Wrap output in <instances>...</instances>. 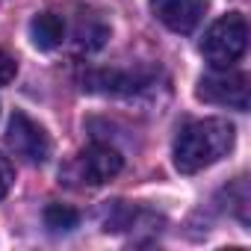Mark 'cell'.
Here are the masks:
<instances>
[{
	"label": "cell",
	"instance_id": "6da1fadb",
	"mask_svg": "<svg viewBox=\"0 0 251 251\" xmlns=\"http://www.w3.org/2000/svg\"><path fill=\"white\" fill-rule=\"evenodd\" d=\"M236 130L227 118L189 121L175 139V169L180 175H198L233 151Z\"/></svg>",
	"mask_w": 251,
	"mask_h": 251
},
{
	"label": "cell",
	"instance_id": "7a4b0ae2",
	"mask_svg": "<svg viewBox=\"0 0 251 251\" xmlns=\"http://www.w3.org/2000/svg\"><path fill=\"white\" fill-rule=\"evenodd\" d=\"M248 48V21L239 12H227L219 18L201 39V53L213 68H230L242 59Z\"/></svg>",
	"mask_w": 251,
	"mask_h": 251
},
{
	"label": "cell",
	"instance_id": "3957f363",
	"mask_svg": "<svg viewBox=\"0 0 251 251\" xmlns=\"http://www.w3.org/2000/svg\"><path fill=\"white\" fill-rule=\"evenodd\" d=\"M6 145L15 157H21L30 166H42L50 157V136L39 121H33L27 112L15 109L9 118V130H6Z\"/></svg>",
	"mask_w": 251,
	"mask_h": 251
},
{
	"label": "cell",
	"instance_id": "277c9868",
	"mask_svg": "<svg viewBox=\"0 0 251 251\" xmlns=\"http://www.w3.org/2000/svg\"><path fill=\"white\" fill-rule=\"evenodd\" d=\"M121 166H124V160L115 148H109L103 142H92L74 157V163L68 166V177L80 180L83 186H100V183L112 180L121 172Z\"/></svg>",
	"mask_w": 251,
	"mask_h": 251
},
{
	"label": "cell",
	"instance_id": "5b68a950",
	"mask_svg": "<svg viewBox=\"0 0 251 251\" xmlns=\"http://www.w3.org/2000/svg\"><path fill=\"white\" fill-rule=\"evenodd\" d=\"M195 95L201 100H207V103H216V106L248 109V77L242 71L216 68L213 74H204L198 80Z\"/></svg>",
	"mask_w": 251,
	"mask_h": 251
},
{
	"label": "cell",
	"instance_id": "8992f818",
	"mask_svg": "<svg viewBox=\"0 0 251 251\" xmlns=\"http://www.w3.org/2000/svg\"><path fill=\"white\" fill-rule=\"evenodd\" d=\"M151 12L172 33L186 36L201 24V18L207 12V0H151Z\"/></svg>",
	"mask_w": 251,
	"mask_h": 251
},
{
	"label": "cell",
	"instance_id": "52a82bcc",
	"mask_svg": "<svg viewBox=\"0 0 251 251\" xmlns=\"http://www.w3.org/2000/svg\"><path fill=\"white\" fill-rule=\"evenodd\" d=\"M148 80L142 74H133V71H95L86 77V86L89 92H103V95H130V92H139Z\"/></svg>",
	"mask_w": 251,
	"mask_h": 251
},
{
	"label": "cell",
	"instance_id": "ba28073f",
	"mask_svg": "<svg viewBox=\"0 0 251 251\" xmlns=\"http://www.w3.org/2000/svg\"><path fill=\"white\" fill-rule=\"evenodd\" d=\"M109 39V24L95 9H80L74 18V42L80 50H98Z\"/></svg>",
	"mask_w": 251,
	"mask_h": 251
},
{
	"label": "cell",
	"instance_id": "9c48e42d",
	"mask_svg": "<svg viewBox=\"0 0 251 251\" xmlns=\"http://www.w3.org/2000/svg\"><path fill=\"white\" fill-rule=\"evenodd\" d=\"M30 39L39 50H53L65 39V21L56 12H42L30 21Z\"/></svg>",
	"mask_w": 251,
	"mask_h": 251
},
{
	"label": "cell",
	"instance_id": "30bf717a",
	"mask_svg": "<svg viewBox=\"0 0 251 251\" xmlns=\"http://www.w3.org/2000/svg\"><path fill=\"white\" fill-rule=\"evenodd\" d=\"M77 222H80V216L68 204H48L45 207V227L50 233H68L77 227Z\"/></svg>",
	"mask_w": 251,
	"mask_h": 251
},
{
	"label": "cell",
	"instance_id": "8fae6325",
	"mask_svg": "<svg viewBox=\"0 0 251 251\" xmlns=\"http://www.w3.org/2000/svg\"><path fill=\"white\" fill-rule=\"evenodd\" d=\"M15 74H18V62H15L9 53L0 50V86L12 83V80H15Z\"/></svg>",
	"mask_w": 251,
	"mask_h": 251
},
{
	"label": "cell",
	"instance_id": "7c38bea8",
	"mask_svg": "<svg viewBox=\"0 0 251 251\" xmlns=\"http://www.w3.org/2000/svg\"><path fill=\"white\" fill-rule=\"evenodd\" d=\"M12 180H15V169H12V163L3 154H0V198L12 189Z\"/></svg>",
	"mask_w": 251,
	"mask_h": 251
}]
</instances>
